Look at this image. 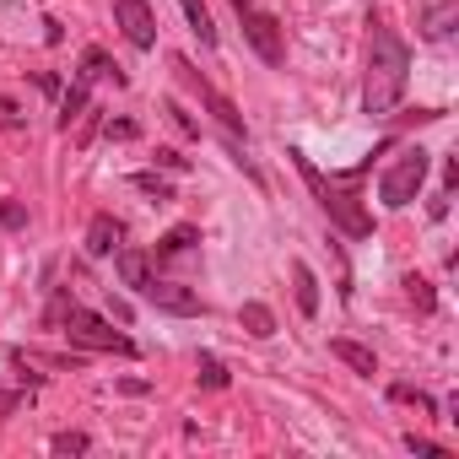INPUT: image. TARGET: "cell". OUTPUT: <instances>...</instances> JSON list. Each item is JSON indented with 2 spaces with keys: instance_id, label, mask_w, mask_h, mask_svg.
Masks as SVG:
<instances>
[{
  "instance_id": "cell-17",
  "label": "cell",
  "mask_w": 459,
  "mask_h": 459,
  "mask_svg": "<svg viewBox=\"0 0 459 459\" xmlns=\"http://www.w3.org/2000/svg\"><path fill=\"white\" fill-rule=\"evenodd\" d=\"M184 17H189V33L200 39V49H216V28H211V12H205V0H178Z\"/></svg>"
},
{
  "instance_id": "cell-15",
  "label": "cell",
  "mask_w": 459,
  "mask_h": 459,
  "mask_svg": "<svg viewBox=\"0 0 459 459\" xmlns=\"http://www.w3.org/2000/svg\"><path fill=\"white\" fill-rule=\"evenodd\" d=\"M292 292H298V308L314 319V314H319V281H314V271H308L303 260L292 265Z\"/></svg>"
},
{
  "instance_id": "cell-12",
  "label": "cell",
  "mask_w": 459,
  "mask_h": 459,
  "mask_svg": "<svg viewBox=\"0 0 459 459\" xmlns=\"http://www.w3.org/2000/svg\"><path fill=\"white\" fill-rule=\"evenodd\" d=\"M103 76H114V87H125V71H119L98 44H87V49H82V82L92 87V82H103Z\"/></svg>"
},
{
  "instance_id": "cell-19",
  "label": "cell",
  "mask_w": 459,
  "mask_h": 459,
  "mask_svg": "<svg viewBox=\"0 0 459 459\" xmlns=\"http://www.w3.org/2000/svg\"><path fill=\"white\" fill-rule=\"evenodd\" d=\"M130 189H141L146 200H157V205H168L173 200V184L162 178V173H130Z\"/></svg>"
},
{
  "instance_id": "cell-23",
  "label": "cell",
  "mask_w": 459,
  "mask_h": 459,
  "mask_svg": "<svg viewBox=\"0 0 459 459\" xmlns=\"http://www.w3.org/2000/svg\"><path fill=\"white\" fill-rule=\"evenodd\" d=\"M405 448H411V454H421V459H448V448H443V443H432V437H421V432H405Z\"/></svg>"
},
{
  "instance_id": "cell-29",
  "label": "cell",
  "mask_w": 459,
  "mask_h": 459,
  "mask_svg": "<svg viewBox=\"0 0 459 459\" xmlns=\"http://www.w3.org/2000/svg\"><path fill=\"white\" fill-rule=\"evenodd\" d=\"M17 400H22V394H12V389H0V421H6V416L17 411Z\"/></svg>"
},
{
  "instance_id": "cell-5",
  "label": "cell",
  "mask_w": 459,
  "mask_h": 459,
  "mask_svg": "<svg viewBox=\"0 0 459 459\" xmlns=\"http://www.w3.org/2000/svg\"><path fill=\"white\" fill-rule=\"evenodd\" d=\"M173 71H178V82H184V87L200 98V108H205V114H211V119H216L227 135H244V141H249V125H244L238 103H233V98H221V92H216V87H211V82L195 71V60H189V55H178V60H173Z\"/></svg>"
},
{
  "instance_id": "cell-26",
  "label": "cell",
  "mask_w": 459,
  "mask_h": 459,
  "mask_svg": "<svg viewBox=\"0 0 459 459\" xmlns=\"http://www.w3.org/2000/svg\"><path fill=\"white\" fill-rule=\"evenodd\" d=\"M108 135H114V141H135V135H141V125H135V119H114V125H108Z\"/></svg>"
},
{
  "instance_id": "cell-13",
  "label": "cell",
  "mask_w": 459,
  "mask_h": 459,
  "mask_svg": "<svg viewBox=\"0 0 459 459\" xmlns=\"http://www.w3.org/2000/svg\"><path fill=\"white\" fill-rule=\"evenodd\" d=\"M330 357H341V362H346L351 373H368V378L378 373V357H373L368 346H357V341H346V335H335V341H330Z\"/></svg>"
},
{
  "instance_id": "cell-20",
  "label": "cell",
  "mask_w": 459,
  "mask_h": 459,
  "mask_svg": "<svg viewBox=\"0 0 459 459\" xmlns=\"http://www.w3.org/2000/svg\"><path fill=\"white\" fill-rule=\"evenodd\" d=\"M405 292H411V303H416L421 314H432V308H437V292H432V281H421V276H405Z\"/></svg>"
},
{
  "instance_id": "cell-11",
  "label": "cell",
  "mask_w": 459,
  "mask_h": 459,
  "mask_svg": "<svg viewBox=\"0 0 459 459\" xmlns=\"http://www.w3.org/2000/svg\"><path fill=\"white\" fill-rule=\"evenodd\" d=\"M114 265H119V281H125V287H135V292H146V281L157 276V271H152V260H146L141 249H119V255H114Z\"/></svg>"
},
{
  "instance_id": "cell-3",
  "label": "cell",
  "mask_w": 459,
  "mask_h": 459,
  "mask_svg": "<svg viewBox=\"0 0 459 459\" xmlns=\"http://www.w3.org/2000/svg\"><path fill=\"white\" fill-rule=\"evenodd\" d=\"M49 325H60L65 335H71V346H87V351H119V357H135V341L125 335V330H114L103 314H92V308H82V303H71L65 292L55 298V308H49Z\"/></svg>"
},
{
  "instance_id": "cell-16",
  "label": "cell",
  "mask_w": 459,
  "mask_h": 459,
  "mask_svg": "<svg viewBox=\"0 0 459 459\" xmlns=\"http://www.w3.org/2000/svg\"><path fill=\"white\" fill-rule=\"evenodd\" d=\"M238 325H244L255 341H271V335H276V314H271L265 303H244V308H238Z\"/></svg>"
},
{
  "instance_id": "cell-30",
  "label": "cell",
  "mask_w": 459,
  "mask_h": 459,
  "mask_svg": "<svg viewBox=\"0 0 459 459\" xmlns=\"http://www.w3.org/2000/svg\"><path fill=\"white\" fill-rule=\"evenodd\" d=\"M108 314H114L119 325H130V303H119V298H108Z\"/></svg>"
},
{
  "instance_id": "cell-25",
  "label": "cell",
  "mask_w": 459,
  "mask_h": 459,
  "mask_svg": "<svg viewBox=\"0 0 459 459\" xmlns=\"http://www.w3.org/2000/svg\"><path fill=\"white\" fill-rule=\"evenodd\" d=\"M157 168H168V173H184V168H189V157H178V152L157 146Z\"/></svg>"
},
{
  "instance_id": "cell-28",
  "label": "cell",
  "mask_w": 459,
  "mask_h": 459,
  "mask_svg": "<svg viewBox=\"0 0 459 459\" xmlns=\"http://www.w3.org/2000/svg\"><path fill=\"white\" fill-rule=\"evenodd\" d=\"M168 114H173V125H178V130H184V135H200V125H195V119H189V114H184V108H178V103H168Z\"/></svg>"
},
{
  "instance_id": "cell-27",
  "label": "cell",
  "mask_w": 459,
  "mask_h": 459,
  "mask_svg": "<svg viewBox=\"0 0 459 459\" xmlns=\"http://www.w3.org/2000/svg\"><path fill=\"white\" fill-rule=\"evenodd\" d=\"M459 189V157H443V195Z\"/></svg>"
},
{
  "instance_id": "cell-10",
  "label": "cell",
  "mask_w": 459,
  "mask_h": 459,
  "mask_svg": "<svg viewBox=\"0 0 459 459\" xmlns=\"http://www.w3.org/2000/svg\"><path fill=\"white\" fill-rule=\"evenodd\" d=\"M200 244V227H189V221H178V227H168V233L152 244V260L157 265H168V260H178V255H189Z\"/></svg>"
},
{
  "instance_id": "cell-24",
  "label": "cell",
  "mask_w": 459,
  "mask_h": 459,
  "mask_svg": "<svg viewBox=\"0 0 459 459\" xmlns=\"http://www.w3.org/2000/svg\"><path fill=\"white\" fill-rule=\"evenodd\" d=\"M0 227H12V233H17V227H28V211L17 200H0Z\"/></svg>"
},
{
  "instance_id": "cell-9",
  "label": "cell",
  "mask_w": 459,
  "mask_h": 459,
  "mask_svg": "<svg viewBox=\"0 0 459 459\" xmlns=\"http://www.w3.org/2000/svg\"><path fill=\"white\" fill-rule=\"evenodd\" d=\"M119 249H125V221L108 216V211H98V216L87 221V255H92V260H108V255H119Z\"/></svg>"
},
{
  "instance_id": "cell-22",
  "label": "cell",
  "mask_w": 459,
  "mask_h": 459,
  "mask_svg": "<svg viewBox=\"0 0 459 459\" xmlns=\"http://www.w3.org/2000/svg\"><path fill=\"white\" fill-rule=\"evenodd\" d=\"M49 448H55V454H87V448H92V437H87V432H55V437H49Z\"/></svg>"
},
{
  "instance_id": "cell-2",
  "label": "cell",
  "mask_w": 459,
  "mask_h": 459,
  "mask_svg": "<svg viewBox=\"0 0 459 459\" xmlns=\"http://www.w3.org/2000/svg\"><path fill=\"white\" fill-rule=\"evenodd\" d=\"M405 82H411V44L373 17V33H368V76H362V114L368 119H389L394 103L405 98Z\"/></svg>"
},
{
  "instance_id": "cell-4",
  "label": "cell",
  "mask_w": 459,
  "mask_h": 459,
  "mask_svg": "<svg viewBox=\"0 0 459 459\" xmlns=\"http://www.w3.org/2000/svg\"><path fill=\"white\" fill-rule=\"evenodd\" d=\"M427 168H432V152H421L416 141H405V146L394 152V162L378 173V200H384L389 211H405V205L421 195V184H427Z\"/></svg>"
},
{
  "instance_id": "cell-18",
  "label": "cell",
  "mask_w": 459,
  "mask_h": 459,
  "mask_svg": "<svg viewBox=\"0 0 459 459\" xmlns=\"http://www.w3.org/2000/svg\"><path fill=\"white\" fill-rule=\"evenodd\" d=\"M389 400H394V405H416L421 416H437V400H432L427 389H416V384H405V378H400V384H389Z\"/></svg>"
},
{
  "instance_id": "cell-7",
  "label": "cell",
  "mask_w": 459,
  "mask_h": 459,
  "mask_svg": "<svg viewBox=\"0 0 459 459\" xmlns=\"http://www.w3.org/2000/svg\"><path fill=\"white\" fill-rule=\"evenodd\" d=\"M141 298H146L152 308H162V314H178V319H195V314H205L200 292H195V287H184V281H162V276H152Z\"/></svg>"
},
{
  "instance_id": "cell-1",
  "label": "cell",
  "mask_w": 459,
  "mask_h": 459,
  "mask_svg": "<svg viewBox=\"0 0 459 459\" xmlns=\"http://www.w3.org/2000/svg\"><path fill=\"white\" fill-rule=\"evenodd\" d=\"M287 157H292V168L303 173V184L314 189V200H319V211L330 216V227H341V233H346V238H368V233H373V211L362 205V178L373 173V157H368L362 168H351V173H341V178H335V173L325 178V173L314 168V157H308L303 146H292Z\"/></svg>"
},
{
  "instance_id": "cell-21",
  "label": "cell",
  "mask_w": 459,
  "mask_h": 459,
  "mask_svg": "<svg viewBox=\"0 0 459 459\" xmlns=\"http://www.w3.org/2000/svg\"><path fill=\"white\" fill-rule=\"evenodd\" d=\"M200 384H205V389H227V368H221V357L200 351Z\"/></svg>"
},
{
  "instance_id": "cell-8",
  "label": "cell",
  "mask_w": 459,
  "mask_h": 459,
  "mask_svg": "<svg viewBox=\"0 0 459 459\" xmlns=\"http://www.w3.org/2000/svg\"><path fill=\"white\" fill-rule=\"evenodd\" d=\"M114 17H119L125 39H130L135 49H152V44H157V17H152L146 0H114Z\"/></svg>"
},
{
  "instance_id": "cell-14",
  "label": "cell",
  "mask_w": 459,
  "mask_h": 459,
  "mask_svg": "<svg viewBox=\"0 0 459 459\" xmlns=\"http://www.w3.org/2000/svg\"><path fill=\"white\" fill-rule=\"evenodd\" d=\"M87 103H92V87L76 76V87H65V92H60V130H71V125L87 114Z\"/></svg>"
},
{
  "instance_id": "cell-6",
  "label": "cell",
  "mask_w": 459,
  "mask_h": 459,
  "mask_svg": "<svg viewBox=\"0 0 459 459\" xmlns=\"http://www.w3.org/2000/svg\"><path fill=\"white\" fill-rule=\"evenodd\" d=\"M238 6V22H244V44L265 60V65H287V33L271 12H260L255 0H233Z\"/></svg>"
}]
</instances>
